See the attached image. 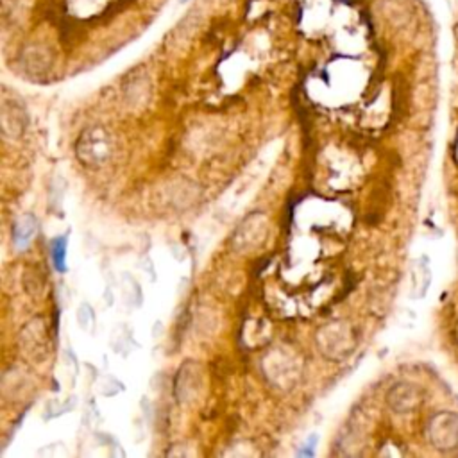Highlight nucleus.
<instances>
[{"label":"nucleus","mask_w":458,"mask_h":458,"mask_svg":"<svg viewBox=\"0 0 458 458\" xmlns=\"http://www.w3.org/2000/svg\"><path fill=\"white\" fill-rule=\"evenodd\" d=\"M77 147H84V153H79V156L88 165L102 163V161H106L109 153L108 140L104 138L102 131H90L88 135L84 133Z\"/></svg>","instance_id":"1"},{"label":"nucleus","mask_w":458,"mask_h":458,"mask_svg":"<svg viewBox=\"0 0 458 458\" xmlns=\"http://www.w3.org/2000/svg\"><path fill=\"white\" fill-rule=\"evenodd\" d=\"M77 320H79V326L83 327L84 331H91L95 324V315L93 310H91L90 305H81L79 312H77Z\"/></svg>","instance_id":"4"},{"label":"nucleus","mask_w":458,"mask_h":458,"mask_svg":"<svg viewBox=\"0 0 458 458\" xmlns=\"http://www.w3.org/2000/svg\"><path fill=\"white\" fill-rule=\"evenodd\" d=\"M66 237H58L52 240V262L59 273L66 270Z\"/></svg>","instance_id":"3"},{"label":"nucleus","mask_w":458,"mask_h":458,"mask_svg":"<svg viewBox=\"0 0 458 458\" xmlns=\"http://www.w3.org/2000/svg\"><path fill=\"white\" fill-rule=\"evenodd\" d=\"M34 228H36V224H34L33 217H26V218H22V220L16 222L15 240H16V245H19V248H24V245L31 240V237L34 235Z\"/></svg>","instance_id":"2"}]
</instances>
